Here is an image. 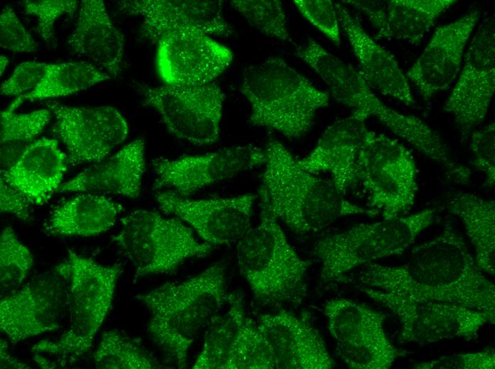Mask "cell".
<instances>
[{
  "label": "cell",
  "mask_w": 495,
  "mask_h": 369,
  "mask_svg": "<svg viewBox=\"0 0 495 369\" xmlns=\"http://www.w3.org/2000/svg\"><path fill=\"white\" fill-rule=\"evenodd\" d=\"M374 302L391 311L400 324V339L427 345L442 341L476 338L491 322L489 316L468 307L435 301L416 300L358 285Z\"/></svg>",
  "instance_id": "obj_11"
},
{
  "label": "cell",
  "mask_w": 495,
  "mask_h": 369,
  "mask_svg": "<svg viewBox=\"0 0 495 369\" xmlns=\"http://www.w3.org/2000/svg\"><path fill=\"white\" fill-rule=\"evenodd\" d=\"M324 312L338 354L349 368L388 369L405 356L387 336L383 313L344 298L327 301Z\"/></svg>",
  "instance_id": "obj_13"
},
{
  "label": "cell",
  "mask_w": 495,
  "mask_h": 369,
  "mask_svg": "<svg viewBox=\"0 0 495 369\" xmlns=\"http://www.w3.org/2000/svg\"><path fill=\"white\" fill-rule=\"evenodd\" d=\"M228 310L207 327L193 369H275L267 341L247 315L242 295L229 294Z\"/></svg>",
  "instance_id": "obj_14"
},
{
  "label": "cell",
  "mask_w": 495,
  "mask_h": 369,
  "mask_svg": "<svg viewBox=\"0 0 495 369\" xmlns=\"http://www.w3.org/2000/svg\"><path fill=\"white\" fill-rule=\"evenodd\" d=\"M447 209L464 224L475 251V262L484 272L495 271V202L464 191L449 192Z\"/></svg>",
  "instance_id": "obj_30"
},
{
  "label": "cell",
  "mask_w": 495,
  "mask_h": 369,
  "mask_svg": "<svg viewBox=\"0 0 495 369\" xmlns=\"http://www.w3.org/2000/svg\"><path fill=\"white\" fill-rule=\"evenodd\" d=\"M30 204L23 193L1 178V213L9 214L21 221H28L31 219Z\"/></svg>",
  "instance_id": "obj_42"
},
{
  "label": "cell",
  "mask_w": 495,
  "mask_h": 369,
  "mask_svg": "<svg viewBox=\"0 0 495 369\" xmlns=\"http://www.w3.org/2000/svg\"><path fill=\"white\" fill-rule=\"evenodd\" d=\"M275 369H330L334 361L319 331L304 315L286 310L261 314L256 321Z\"/></svg>",
  "instance_id": "obj_22"
},
{
  "label": "cell",
  "mask_w": 495,
  "mask_h": 369,
  "mask_svg": "<svg viewBox=\"0 0 495 369\" xmlns=\"http://www.w3.org/2000/svg\"><path fill=\"white\" fill-rule=\"evenodd\" d=\"M495 353L493 348L463 353L422 361L413 365L417 369H494Z\"/></svg>",
  "instance_id": "obj_41"
},
{
  "label": "cell",
  "mask_w": 495,
  "mask_h": 369,
  "mask_svg": "<svg viewBox=\"0 0 495 369\" xmlns=\"http://www.w3.org/2000/svg\"><path fill=\"white\" fill-rule=\"evenodd\" d=\"M0 45L14 53H33L38 45L18 18L12 7L6 6L0 18Z\"/></svg>",
  "instance_id": "obj_39"
},
{
  "label": "cell",
  "mask_w": 495,
  "mask_h": 369,
  "mask_svg": "<svg viewBox=\"0 0 495 369\" xmlns=\"http://www.w3.org/2000/svg\"><path fill=\"white\" fill-rule=\"evenodd\" d=\"M17 97L1 112V170L9 168L36 141L51 117L48 109L17 114Z\"/></svg>",
  "instance_id": "obj_31"
},
{
  "label": "cell",
  "mask_w": 495,
  "mask_h": 369,
  "mask_svg": "<svg viewBox=\"0 0 495 369\" xmlns=\"http://www.w3.org/2000/svg\"><path fill=\"white\" fill-rule=\"evenodd\" d=\"M0 341L1 368H30L28 365L14 357L10 353L8 350L7 342L5 340L1 338Z\"/></svg>",
  "instance_id": "obj_43"
},
{
  "label": "cell",
  "mask_w": 495,
  "mask_h": 369,
  "mask_svg": "<svg viewBox=\"0 0 495 369\" xmlns=\"http://www.w3.org/2000/svg\"><path fill=\"white\" fill-rule=\"evenodd\" d=\"M67 155L55 139L33 143L1 178L23 193L31 204L43 205L58 192L66 172Z\"/></svg>",
  "instance_id": "obj_27"
},
{
  "label": "cell",
  "mask_w": 495,
  "mask_h": 369,
  "mask_svg": "<svg viewBox=\"0 0 495 369\" xmlns=\"http://www.w3.org/2000/svg\"><path fill=\"white\" fill-rule=\"evenodd\" d=\"M79 1L68 0L23 1L24 11L37 18L38 33L49 48L57 45L54 31L56 20L65 13H74L80 6Z\"/></svg>",
  "instance_id": "obj_36"
},
{
  "label": "cell",
  "mask_w": 495,
  "mask_h": 369,
  "mask_svg": "<svg viewBox=\"0 0 495 369\" xmlns=\"http://www.w3.org/2000/svg\"><path fill=\"white\" fill-rule=\"evenodd\" d=\"M417 167L398 141L366 130L358 177L368 195L370 216L393 219L410 214L417 191Z\"/></svg>",
  "instance_id": "obj_9"
},
{
  "label": "cell",
  "mask_w": 495,
  "mask_h": 369,
  "mask_svg": "<svg viewBox=\"0 0 495 369\" xmlns=\"http://www.w3.org/2000/svg\"><path fill=\"white\" fill-rule=\"evenodd\" d=\"M110 78L106 72L84 61L52 64L49 72L38 87L18 97L23 103L67 96Z\"/></svg>",
  "instance_id": "obj_32"
},
{
  "label": "cell",
  "mask_w": 495,
  "mask_h": 369,
  "mask_svg": "<svg viewBox=\"0 0 495 369\" xmlns=\"http://www.w3.org/2000/svg\"><path fill=\"white\" fill-rule=\"evenodd\" d=\"M339 26L346 33L358 61L361 74L371 87L382 94L413 106L408 80L394 57L377 43L364 30L358 18L341 3L334 4Z\"/></svg>",
  "instance_id": "obj_25"
},
{
  "label": "cell",
  "mask_w": 495,
  "mask_h": 369,
  "mask_svg": "<svg viewBox=\"0 0 495 369\" xmlns=\"http://www.w3.org/2000/svg\"><path fill=\"white\" fill-rule=\"evenodd\" d=\"M69 275V326L58 338L44 339L32 346L33 354L55 357L73 363L90 350L108 315L123 267L103 265L68 249L64 260Z\"/></svg>",
  "instance_id": "obj_6"
},
{
  "label": "cell",
  "mask_w": 495,
  "mask_h": 369,
  "mask_svg": "<svg viewBox=\"0 0 495 369\" xmlns=\"http://www.w3.org/2000/svg\"><path fill=\"white\" fill-rule=\"evenodd\" d=\"M144 140L138 138L114 155L95 163L61 184L57 192H90L131 199L142 192L146 169Z\"/></svg>",
  "instance_id": "obj_26"
},
{
  "label": "cell",
  "mask_w": 495,
  "mask_h": 369,
  "mask_svg": "<svg viewBox=\"0 0 495 369\" xmlns=\"http://www.w3.org/2000/svg\"><path fill=\"white\" fill-rule=\"evenodd\" d=\"M144 104L160 115L169 131L196 145L215 143L225 94L214 82L198 85H139Z\"/></svg>",
  "instance_id": "obj_12"
},
{
  "label": "cell",
  "mask_w": 495,
  "mask_h": 369,
  "mask_svg": "<svg viewBox=\"0 0 495 369\" xmlns=\"http://www.w3.org/2000/svg\"><path fill=\"white\" fill-rule=\"evenodd\" d=\"M359 285L405 298L461 304L495 316V287L477 266L450 223L434 238L413 247L407 262L363 265Z\"/></svg>",
  "instance_id": "obj_1"
},
{
  "label": "cell",
  "mask_w": 495,
  "mask_h": 369,
  "mask_svg": "<svg viewBox=\"0 0 495 369\" xmlns=\"http://www.w3.org/2000/svg\"><path fill=\"white\" fill-rule=\"evenodd\" d=\"M112 241L133 265L136 279L171 272L186 260L213 250L211 244L199 241L181 219L144 209L120 219Z\"/></svg>",
  "instance_id": "obj_8"
},
{
  "label": "cell",
  "mask_w": 495,
  "mask_h": 369,
  "mask_svg": "<svg viewBox=\"0 0 495 369\" xmlns=\"http://www.w3.org/2000/svg\"><path fill=\"white\" fill-rule=\"evenodd\" d=\"M474 155L473 165L485 177V185L493 187L495 181V125L490 123L474 129L469 136Z\"/></svg>",
  "instance_id": "obj_37"
},
{
  "label": "cell",
  "mask_w": 495,
  "mask_h": 369,
  "mask_svg": "<svg viewBox=\"0 0 495 369\" xmlns=\"http://www.w3.org/2000/svg\"><path fill=\"white\" fill-rule=\"evenodd\" d=\"M155 197L164 213L188 224L204 242L215 247L238 242L247 231L257 196L246 193L195 199L159 191Z\"/></svg>",
  "instance_id": "obj_18"
},
{
  "label": "cell",
  "mask_w": 495,
  "mask_h": 369,
  "mask_svg": "<svg viewBox=\"0 0 495 369\" xmlns=\"http://www.w3.org/2000/svg\"><path fill=\"white\" fill-rule=\"evenodd\" d=\"M52 64L24 62L19 64L11 76L1 84V93L20 97L38 87L49 72Z\"/></svg>",
  "instance_id": "obj_40"
},
{
  "label": "cell",
  "mask_w": 495,
  "mask_h": 369,
  "mask_svg": "<svg viewBox=\"0 0 495 369\" xmlns=\"http://www.w3.org/2000/svg\"><path fill=\"white\" fill-rule=\"evenodd\" d=\"M33 263L30 250L18 238L11 226L0 236V284L5 295L21 286Z\"/></svg>",
  "instance_id": "obj_34"
},
{
  "label": "cell",
  "mask_w": 495,
  "mask_h": 369,
  "mask_svg": "<svg viewBox=\"0 0 495 369\" xmlns=\"http://www.w3.org/2000/svg\"><path fill=\"white\" fill-rule=\"evenodd\" d=\"M437 215L436 207H427L393 219L359 224L320 238L312 252L321 263V280L341 281L358 267L402 254L433 224Z\"/></svg>",
  "instance_id": "obj_7"
},
{
  "label": "cell",
  "mask_w": 495,
  "mask_h": 369,
  "mask_svg": "<svg viewBox=\"0 0 495 369\" xmlns=\"http://www.w3.org/2000/svg\"><path fill=\"white\" fill-rule=\"evenodd\" d=\"M368 128L353 116L340 119L327 127L316 146L299 164L314 173L329 174L344 194L358 182V161Z\"/></svg>",
  "instance_id": "obj_23"
},
{
  "label": "cell",
  "mask_w": 495,
  "mask_h": 369,
  "mask_svg": "<svg viewBox=\"0 0 495 369\" xmlns=\"http://www.w3.org/2000/svg\"><path fill=\"white\" fill-rule=\"evenodd\" d=\"M228 297L222 263L186 280L161 284L137 296L150 314L149 334L179 368L186 367L192 343Z\"/></svg>",
  "instance_id": "obj_2"
},
{
  "label": "cell",
  "mask_w": 495,
  "mask_h": 369,
  "mask_svg": "<svg viewBox=\"0 0 495 369\" xmlns=\"http://www.w3.org/2000/svg\"><path fill=\"white\" fill-rule=\"evenodd\" d=\"M159 74L169 85L213 82L230 65L233 53L210 35L196 32L168 34L157 42Z\"/></svg>",
  "instance_id": "obj_20"
},
{
  "label": "cell",
  "mask_w": 495,
  "mask_h": 369,
  "mask_svg": "<svg viewBox=\"0 0 495 369\" xmlns=\"http://www.w3.org/2000/svg\"><path fill=\"white\" fill-rule=\"evenodd\" d=\"M239 89L250 106V124L289 140L303 136L329 101L326 92L277 56L247 67Z\"/></svg>",
  "instance_id": "obj_4"
},
{
  "label": "cell",
  "mask_w": 495,
  "mask_h": 369,
  "mask_svg": "<svg viewBox=\"0 0 495 369\" xmlns=\"http://www.w3.org/2000/svg\"><path fill=\"white\" fill-rule=\"evenodd\" d=\"M266 160L265 149L252 144L233 145L176 159L155 158L154 189L188 197L199 190L257 167Z\"/></svg>",
  "instance_id": "obj_16"
},
{
  "label": "cell",
  "mask_w": 495,
  "mask_h": 369,
  "mask_svg": "<svg viewBox=\"0 0 495 369\" xmlns=\"http://www.w3.org/2000/svg\"><path fill=\"white\" fill-rule=\"evenodd\" d=\"M230 6L262 33L282 41L290 40L286 15L278 0H233Z\"/></svg>",
  "instance_id": "obj_35"
},
{
  "label": "cell",
  "mask_w": 495,
  "mask_h": 369,
  "mask_svg": "<svg viewBox=\"0 0 495 369\" xmlns=\"http://www.w3.org/2000/svg\"><path fill=\"white\" fill-rule=\"evenodd\" d=\"M67 44L71 50L101 67L111 77L121 72L124 38L111 21L104 2L84 0Z\"/></svg>",
  "instance_id": "obj_28"
},
{
  "label": "cell",
  "mask_w": 495,
  "mask_h": 369,
  "mask_svg": "<svg viewBox=\"0 0 495 369\" xmlns=\"http://www.w3.org/2000/svg\"><path fill=\"white\" fill-rule=\"evenodd\" d=\"M123 211L121 204L104 194L79 192L53 207L43 231L54 236H97L111 228Z\"/></svg>",
  "instance_id": "obj_29"
},
{
  "label": "cell",
  "mask_w": 495,
  "mask_h": 369,
  "mask_svg": "<svg viewBox=\"0 0 495 369\" xmlns=\"http://www.w3.org/2000/svg\"><path fill=\"white\" fill-rule=\"evenodd\" d=\"M456 0L343 1L368 18L381 39L418 45Z\"/></svg>",
  "instance_id": "obj_24"
},
{
  "label": "cell",
  "mask_w": 495,
  "mask_h": 369,
  "mask_svg": "<svg viewBox=\"0 0 495 369\" xmlns=\"http://www.w3.org/2000/svg\"><path fill=\"white\" fill-rule=\"evenodd\" d=\"M69 301V275L65 262L1 297L0 328L16 343L61 327Z\"/></svg>",
  "instance_id": "obj_10"
},
{
  "label": "cell",
  "mask_w": 495,
  "mask_h": 369,
  "mask_svg": "<svg viewBox=\"0 0 495 369\" xmlns=\"http://www.w3.org/2000/svg\"><path fill=\"white\" fill-rule=\"evenodd\" d=\"M259 224L237 242L239 270L260 304H299L306 296L311 262L298 255L270 211L265 196L259 192Z\"/></svg>",
  "instance_id": "obj_5"
},
{
  "label": "cell",
  "mask_w": 495,
  "mask_h": 369,
  "mask_svg": "<svg viewBox=\"0 0 495 369\" xmlns=\"http://www.w3.org/2000/svg\"><path fill=\"white\" fill-rule=\"evenodd\" d=\"M9 62V59L6 56L1 55V57H0V74H1V76L3 75Z\"/></svg>",
  "instance_id": "obj_44"
},
{
  "label": "cell",
  "mask_w": 495,
  "mask_h": 369,
  "mask_svg": "<svg viewBox=\"0 0 495 369\" xmlns=\"http://www.w3.org/2000/svg\"><path fill=\"white\" fill-rule=\"evenodd\" d=\"M293 3L307 21L336 45H339V23L331 1L294 0Z\"/></svg>",
  "instance_id": "obj_38"
},
{
  "label": "cell",
  "mask_w": 495,
  "mask_h": 369,
  "mask_svg": "<svg viewBox=\"0 0 495 369\" xmlns=\"http://www.w3.org/2000/svg\"><path fill=\"white\" fill-rule=\"evenodd\" d=\"M265 152L259 192L271 213L294 233L319 232L346 216L369 215L366 208L346 199L331 180L302 167L278 141L270 140Z\"/></svg>",
  "instance_id": "obj_3"
},
{
  "label": "cell",
  "mask_w": 495,
  "mask_h": 369,
  "mask_svg": "<svg viewBox=\"0 0 495 369\" xmlns=\"http://www.w3.org/2000/svg\"><path fill=\"white\" fill-rule=\"evenodd\" d=\"M459 78L444 105L466 142L484 121L495 90L494 15L484 18L472 38Z\"/></svg>",
  "instance_id": "obj_15"
},
{
  "label": "cell",
  "mask_w": 495,
  "mask_h": 369,
  "mask_svg": "<svg viewBox=\"0 0 495 369\" xmlns=\"http://www.w3.org/2000/svg\"><path fill=\"white\" fill-rule=\"evenodd\" d=\"M47 105L55 119L53 132L65 145L72 166L104 160L128 136L127 121L114 106Z\"/></svg>",
  "instance_id": "obj_17"
},
{
  "label": "cell",
  "mask_w": 495,
  "mask_h": 369,
  "mask_svg": "<svg viewBox=\"0 0 495 369\" xmlns=\"http://www.w3.org/2000/svg\"><path fill=\"white\" fill-rule=\"evenodd\" d=\"M119 11L142 17L141 38L152 43L179 32H196L229 37L233 33L220 1L134 0L117 2Z\"/></svg>",
  "instance_id": "obj_19"
},
{
  "label": "cell",
  "mask_w": 495,
  "mask_h": 369,
  "mask_svg": "<svg viewBox=\"0 0 495 369\" xmlns=\"http://www.w3.org/2000/svg\"><path fill=\"white\" fill-rule=\"evenodd\" d=\"M92 357L95 366L98 369L163 368L139 339L115 329L103 333Z\"/></svg>",
  "instance_id": "obj_33"
},
{
  "label": "cell",
  "mask_w": 495,
  "mask_h": 369,
  "mask_svg": "<svg viewBox=\"0 0 495 369\" xmlns=\"http://www.w3.org/2000/svg\"><path fill=\"white\" fill-rule=\"evenodd\" d=\"M479 18L471 11L437 28L421 55L409 69L406 77L427 101L448 89L460 71L464 52Z\"/></svg>",
  "instance_id": "obj_21"
}]
</instances>
